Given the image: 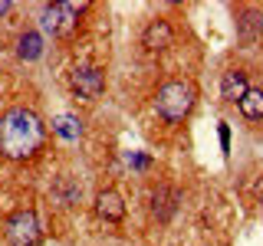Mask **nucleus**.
Returning <instances> with one entry per match:
<instances>
[{
	"label": "nucleus",
	"instance_id": "7ed1b4c3",
	"mask_svg": "<svg viewBox=\"0 0 263 246\" xmlns=\"http://www.w3.org/2000/svg\"><path fill=\"white\" fill-rule=\"evenodd\" d=\"M82 10H86V4H72V0H63V4L46 7L43 10V30L53 33V36H66V33L76 30Z\"/></svg>",
	"mask_w": 263,
	"mask_h": 246
},
{
	"label": "nucleus",
	"instance_id": "6e6552de",
	"mask_svg": "<svg viewBox=\"0 0 263 246\" xmlns=\"http://www.w3.org/2000/svg\"><path fill=\"white\" fill-rule=\"evenodd\" d=\"M96 213L102 220H109V223H119V220L125 217V200H122L115 191H99V197H96Z\"/></svg>",
	"mask_w": 263,
	"mask_h": 246
},
{
	"label": "nucleus",
	"instance_id": "1a4fd4ad",
	"mask_svg": "<svg viewBox=\"0 0 263 246\" xmlns=\"http://www.w3.org/2000/svg\"><path fill=\"white\" fill-rule=\"evenodd\" d=\"M247 72H240V69H230V72H224V79H220V98L224 102H237L240 105V98L247 95Z\"/></svg>",
	"mask_w": 263,
	"mask_h": 246
},
{
	"label": "nucleus",
	"instance_id": "9d476101",
	"mask_svg": "<svg viewBox=\"0 0 263 246\" xmlns=\"http://www.w3.org/2000/svg\"><path fill=\"white\" fill-rule=\"evenodd\" d=\"M237 33H240V39L247 46H253L263 36V16L257 10H243L240 20H237Z\"/></svg>",
	"mask_w": 263,
	"mask_h": 246
},
{
	"label": "nucleus",
	"instance_id": "dca6fc26",
	"mask_svg": "<svg viewBox=\"0 0 263 246\" xmlns=\"http://www.w3.org/2000/svg\"><path fill=\"white\" fill-rule=\"evenodd\" d=\"M125 161H128L135 171H145V168H148V158H145V154H135V151H132V154H125Z\"/></svg>",
	"mask_w": 263,
	"mask_h": 246
},
{
	"label": "nucleus",
	"instance_id": "4468645a",
	"mask_svg": "<svg viewBox=\"0 0 263 246\" xmlns=\"http://www.w3.org/2000/svg\"><path fill=\"white\" fill-rule=\"evenodd\" d=\"M76 197H79V187L72 184L69 177H63L60 180V191H56V200H60V203H72Z\"/></svg>",
	"mask_w": 263,
	"mask_h": 246
},
{
	"label": "nucleus",
	"instance_id": "39448f33",
	"mask_svg": "<svg viewBox=\"0 0 263 246\" xmlns=\"http://www.w3.org/2000/svg\"><path fill=\"white\" fill-rule=\"evenodd\" d=\"M72 89L82 95V98H99L105 92V79H102V72L96 69V66H79L76 72H72Z\"/></svg>",
	"mask_w": 263,
	"mask_h": 246
},
{
	"label": "nucleus",
	"instance_id": "2eb2a0df",
	"mask_svg": "<svg viewBox=\"0 0 263 246\" xmlns=\"http://www.w3.org/2000/svg\"><path fill=\"white\" fill-rule=\"evenodd\" d=\"M217 135H220V151H224V158H227L230 154V125H220Z\"/></svg>",
	"mask_w": 263,
	"mask_h": 246
},
{
	"label": "nucleus",
	"instance_id": "f3484780",
	"mask_svg": "<svg viewBox=\"0 0 263 246\" xmlns=\"http://www.w3.org/2000/svg\"><path fill=\"white\" fill-rule=\"evenodd\" d=\"M13 10V4H7V0H0V16H4V13H10Z\"/></svg>",
	"mask_w": 263,
	"mask_h": 246
},
{
	"label": "nucleus",
	"instance_id": "f03ea898",
	"mask_svg": "<svg viewBox=\"0 0 263 246\" xmlns=\"http://www.w3.org/2000/svg\"><path fill=\"white\" fill-rule=\"evenodd\" d=\"M194 86L187 79H175V82H164L158 89V95H155V112L161 115L164 121H171V125H178V121L187 118V112L194 109Z\"/></svg>",
	"mask_w": 263,
	"mask_h": 246
},
{
	"label": "nucleus",
	"instance_id": "20e7f679",
	"mask_svg": "<svg viewBox=\"0 0 263 246\" xmlns=\"http://www.w3.org/2000/svg\"><path fill=\"white\" fill-rule=\"evenodd\" d=\"M7 240L13 246H36L40 243V223L33 210H16L7 220Z\"/></svg>",
	"mask_w": 263,
	"mask_h": 246
},
{
	"label": "nucleus",
	"instance_id": "423d86ee",
	"mask_svg": "<svg viewBox=\"0 0 263 246\" xmlns=\"http://www.w3.org/2000/svg\"><path fill=\"white\" fill-rule=\"evenodd\" d=\"M175 207H178V191L171 184H158L152 191V217L164 223V220H171Z\"/></svg>",
	"mask_w": 263,
	"mask_h": 246
},
{
	"label": "nucleus",
	"instance_id": "f257e3e1",
	"mask_svg": "<svg viewBox=\"0 0 263 246\" xmlns=\"http://www.w3.org/2000/svg\"><path fill=\"white\" fill-rule=\"evenodd\" d=\"M46 128L30 109H10L0 115V154L10 161H27L43 148Z\"/></svg>",
	"mask_w": 263,
	"mask_h": 246
},
{
	"label": "nucleus",
	"instance_id": "a211bd4d",
	"mask_svg": "<svg viewBox=\"0 0 263 246\" xmlns=\"http://www.w3.org/2000/svg\"><path fill=\"white\" fill-rule=\"evenodd\" d=\"M257 194H260V203H263V180H260V187H257Z\"/></svg>",
	"mask_w": 263,
	"mask_h": 246
},
{
	"label": "nucleus",
	"instance_id": "0eeeda50",
	"mask_svg": "<svg viewBox=\"0 0 263 246\" xmlns=\"http://www.w3.org/2000/svg\"><path fill=\"white\" fill-rule=\"evenodd\" d=\"M142 46L148 49V53H161V49L171 46V27L168 20H152L142 33Z\"/></svg>",
	"mask_w": 263,
	"mask_h": 246
},
{
	"label": "nucleus",
	"instance_id": "9b49d317",
	"mask_svg": "<svg viewBox=\"0 0 263 246\" xmlns=\"http://www.w3.org/2000/svg\"><path fill=\"white\" fill-rule=\"evenodd\" d=\"M40 53H43V39H40V33H23L20 39H16V56L20 59H40Z\"/></svg>",
	"mask_w": 263,
	"mask_h": 246
},
{
	"label": "nucleus",
	"instance_id": "f8f14e48",
	"mask_svg": "<svg viewBox=\"0 0 263 246\" xmlns=\"http://www.w3.org/2000/svg\"><path fill=\"white\" fill-rule=\"evenodd\" d=\"M240 112L250 121L263 118V89H247V95L240 98Z\"/></svg>",
	"mask_w": 263,
	"mask_h": 246
},
{
	"label": "nucleus",
	"instance_id": "ddd939ff",
	"mask_svg": "<svg viewBox=\"0 0 263 246\" xmlns=\"http://www.w3.org/2000/svg\"><path fill=\"white\" fill-rule=\"evenodd\" d=\"M53 131L60 138H66V141H76L82 135V125H79V118H72V115H60V118L53 121Z\"/></svg>",
	"mask_w": 263,
	"mask_h": 246
}]
</instances>
